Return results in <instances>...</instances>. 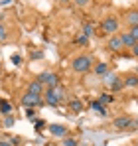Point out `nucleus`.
<instances>
[{
  "instance_id": "nucleus-21",
  "label": "nucleus",
  "mask_w": 138,
  "mask_h": 146,
  "mask_svg": "<svg viewBox=\"0 0 138 146\" xmlns=\"http://www.w3.org/2000/svg\"><path fill=\"white\" fill-rule=\"evenodd\" d=\"M130 36H132V38H134V40L138 42V26H132V32H130Z\"/></svg>"
},
{
  "instance_id": "nucleus-9",
  "label": "nucleus",
  "mask_w": 138,
  "mask_h": 146,
  "mask_svg": "<svg viewBox=\"0 0 138 146\" xmlns=\"http://www.w3.org/2000/svg\"><path fill=\"white\" fill-rule=\"evenodd\" d=\"M42 91H44V83H42L40 79H36V81H32V83H30V89H28V93L42 95Z\"/></svg>"
},
{
  "instance_id": "nucleus-19",
  "label": "nucleus",
  "mask_w": 138,
  "mask_h": 146,
  "mask_svg": "<svg viewBox=\"0 0 138 146\" xmlns=\"http://www.w3.org/2000/svg\"><path fill=\"white\" fill-rule=\"evenodd\" d=\"M63 146H77V140H75V138H67V136H65V138H63Z\"/></svg>"
},
{
  "instance_id": "nucleus-12",
  "label": "nucleus",
  "mask_w": 138,
  "mask_h": 146,
  "mask_svg": "<svg viewBox=\"0 0 138 146\" xmlns=\"http://www.w3.org/2000/svg\"><path fill=\"white\" fill-rule=\"evenodd\" d=\"M93 69H95V73H97L99 77H103V75H107V73H109V65H107V63H97Z\"/></svg>"
},
{
  "instance_id": "nucleus-26",
  "label": "nucleus",
  "mask_w": 138,
  "mask_h": 146,
  "mask_svg": "<svg viewBox=\"0 0 138 146\" xmlns=\"http://www.w3.org/2000/svg\"><path fill=\"white\" fill-rule=\"evenodd\" d=\"M12 124H14V119H12V117H8V119H6V126H12Z\"/></svg>"
},
{
  "instance_id": "nucleus-14",
  "label": "nucleus",
  "mask_w": 138,
  "mask_h": 146,
  "mask_svg": "<svg viewBox=\"0 0 138 146\" xmlns=\"http://www.w3.org/2000/svg\"><path fill=\"white\" fill-rule=\"evenodd\" d=\"M91 107L95 109V111H97V113H101V117H107V109L103 107V103H101V101H93Z\"/></svg>"
},
{
  "instance_id": "nucleus-29",
  "label": "nucleus",
  "mask_w": 138,
  "mask_h": 146,
  "mask_svg": "<svg viewBox=\"0 0 138 146\" xmlns=\"http://www.w3.org/2000/svg\"><path fill=\"white\" fill-rule=\"evenodd\" d=\"M61 2H63V4H65V2H67V0H61Z\"/></svg>"
},
{
  "instance_id": "nucleus-11",
  "label": "nucleus",
  "mask_w": 138,
  "mask_h": 146,
  "mask_svg": "<svg viewBox=\"0 0 138 146\" xmlns=\"http://www.w3.org/2000/svg\"><path fill=\"white\" fill-rule=\"evenodd\" d=\"M120 40H122V46H126V48H132V46L136 44V40L130 36V32H128V34H122V36H120Z\"/></svg>"
},
{
  "instance_id": "nucleus-23",
  "label": "nucleus",
  "mask_w": 138,
  "mask_h": 146,
  "mask_svg": "<svg viewBox=\"0 0 138 146\" xmlns=\"http://www.w3.org/2000/svg\"><path fill=\"white\" fill-rule=\"evenodd\" d=\"M73 2H75L77 6H87V4H89L91 0H73Z\"/></svg>"
},
{
  "instance_id": "nucleus-20",
  "label": "nucleus",
  "mask_w": 138,
  "mask_h": 146,
  "mask_svg": "<svg viewBox=\"0 0 138 146\" xmlns=\"http://www.w3.org/2000/svg\"><path fill=\"white\" fill-rule=\"evenodd\" d=\"M101 103L107 105V103H113V97L111 95H101Z\"/></svg>"
},
{
  "instance_id": "nucleus-7",
  "label": "nucleus",
  "mask_w": 138,
  "mask_h": 146,
  "mask_svg": "<svg viewBox=\"0 0 138 146\" xmlns=\"http://www.w3.org/2000/svg\"><path fill=\"white\" fill-rule=\"evenodd\" d=\"M49 132H51L53 136H57V138H65V136H67V128H65L63 124H51V126H49Z\"/></svg>"
},
{
  "instance_id": "nucleus-8",
  "label": "nucleus",
  "mask_w": 138,
  "mask_h": 146,
  "mask_svg": "<svg viewBox=\"0 0 138 146\" xmlns=\"http://www.w3.org/2000/svg\"><path fill=\"white\" fill-rule=\"evenodd\" d=\"M107 75H109V73H107ZM107 79H109V85H111V89H113V91H120V89L124 87V83H122L116 75H109Z\"/></svg>"
},
{
  "instance_id": "nucleus-10",
  "label": "nucleus",
  "mask_w": 138,
  "mask_h": 146,
  "mask_svg": "<svg viewBox=\"0 0 138 146\" xmlns=\"http://www.w3.org/2000/svg\"><path fill=\"white\" fill-rule=\"evenodd\" d=\"M109 48L113 49V51H118V49L122 48V40H120V36H113V38H111Z\"/></svg>"
},
{
  "instance_id": "nucleus-17",
  "label": "nucleus",
  "mask_w": 138,
  "mask_h": 146,
  "mask_svg": "<svg viewBox=\"0 0 138 146\" xmlns=\"http://www.w3.org/2000/svg\"><path fill=\"white\" fill-rule=\"evenodd\" d=\"M128 24L138 26V12H130V14H128Z\"/></svg>"
},
{
  "instance_id": "nucleus-1",
  "label": "nucleus",
  "mask_w": 138,
  "mask_h": 146,
  "mask_svg": "<svg viewBox=\"0 0 138 146\" xmlns=\"http://www.w3.org/2000/svg\"><path fill=\"white\" fill-rule=\"evenodd\" d=\"M71 67H73L77 73H87L93 67V59L89 57V55H79V57H75V59H73Z\"/></svg>"
},
{
  "instance_id": "nucleus-25",
  "label": "nucleus",
  "mask_w": 138,
  "mask_h": 146,
  "mask_svg": "<svg viewBox=\"0 0 138 146\" xmlns=\"http://www.w3.org/2000/svg\"><path fill=\"white\" fill-rule=\"evenodd\" d=\"M132 53H134V55H136V57H138V42H136V44H134V46H132Z\"/></svg>"
},
{
  "instance_id": "nucleus-4",
  "label": "nucleus",
  "mask_w": 138,
  "mask_h": 146,
  "mask_svg": "<svg viewBox=\"0 0 138 146\" xmlns=\"http://www.w3.org/2000/svg\"><path fill=\"white\" fill-rule=\"evenodd\" d=\"M38 79H40L42 83H46L47 89H55V87H57V81H59V79H57V75H53V73H47V71H46V73H42Z\"/></svg>"
},
{
  "instance_id": "nucleus-28",
  "label": "nucleus",
  "mask_w": 138,
  "mask_h": 146,
  "mask_svg": "<svg viewBox=\"0 0 138 146\" xmlns=\"http://www.w3.org/2000/svg\"><path fill=\"white\" fill-rule=\"evenodd\" d=\"M134 124H138V119H136V121H134Z\"/></svg>"
},
{
  "instance_id": "nucleus-3",
  "label": "nucleus",
  "mask_w": 138,
  "mask_h": 146,
  "mask_svg": "<svg viewBox=\"0 0 138 146\" xmlns=\"http://www.w3.org/2000/svg\"><path fill=\"white\" fill-rule=\"evenodd\" d=\"M101 28H103V32H107V34H115L116 30H118V20L113 18V16H109V18H105V20L101 22Z\"/></svg>"
},
{
  "instance_id": "nucleus-24",
  "label": "nucleus",
  "mask_w": 138,
  "mask_h": 146,
  "mask_svg": "<svg viewBox=\"0 0 138 146\" xmlns=\"http://www.w3.org/2000/svg\"><path fill=\"white\" fill-rule=\"evenodd\" d=\"M6 38V30H4V26H0V40H4Z\"/></svg>"
},
{
  "instance_id": "nucleus-18",
  "label": "nucleus",
  "mask_w": 138,
  "mask_h": 146,
  "mask_svg": "<svg viewBox=\"0 0 138 146\" xmlns=\"http://www.w3.org/2000/svg\"><path fill=\"white\" fill-rule=\"evenodd\" d=\"M83 32H85V36H87V38H89V36H93V24H91V22L83 24Z\"/></svg>"
},
{
  "instance_id": "nucleus-16",
  "label": "nucleus",
  "mask_w": 138,
  "mask_h": 146,
  "mask_svg": "<svg viewBox=\"0 0 138 146\" xmlns=\"http://www.w3.org/2000/svg\"><path fill=\"white\" fill-rule=\"evenodd\" d=\"M0 111H2L4 115H8V113H12V105H10L8 101H0Z\"/></svg>"
},
{
  "instance_id": "nucleus-15",
  "label": "nucleus",
  "mask_w": 138,
  "mask_h": 146,
  "mask_svg": "<svg viewBox=\"0 0 138 146\" xmlns=\"http://www.w3.org/2000/svg\"><path fill=\"white\" fill-rule=\"evenodd\" d=\"M69 107H71V109H73L75 113H79V111L83 109V103H81L79 99H71V103H69Z\"/></svg>"
},
{
  "instance_id": "nucleus-22",
  "label": "nucleus",
  "mask_w": 138,
  "mask_h": 146,
  "mask_svg": "<svg viewBox=\"0 0 138 146\" xmlns=\"http://www.w3.org/2000/svg\"><path fill=\"white\" fill-rule=\"evenodd\" d=\"M87 42H89V38H87V36H81V38L77 40V44H81V46H83V44L87 46Z\"/></svg>"
},
{
  "instance_id": "nucleus-5",
  "label": "nucleus",
  "mask_w": 138,
  "mask_h": 146,
  "mask_svg": "<svg viewBox=\"0 0 138 146\" xmlns=\"http://www.w3.org/2000/svg\"><path fill=\"white\" fill-rule=\"evenodd\" d=\"M134 126V121L130 119V117H118L115 119V128L116 130H128V128H132Z\"/></svg>"
},
{
  "instance_id": "nucleus-6",
  "label": "nucleus",
  "mask_w": 138,
  "mask_h": 146,
  "mask_svg": "<svg viewBox=\"0 0 138 146\" xmlns=\"http://www.w3.org/2000/svg\"><path fill=\"white\" fill-rule=\"evenodd\" d=\"M40 103H42L40 95H34V93H28V95L22 97V105L24 107H38Z\"/></svg>"
},
{
  "instance_id": "nucleus-2",
  "label": "nucleus",
  "mask_w": 138,
  "mask_h": 146,
  "mask_svg": "<svg viewBox=\"0 0 138 146\" xmlns=\"http://www.w3.org/2000/svg\"><path fill=\"white\" fill-rule=\"evenodd\" d=\"M44 97H46L47 105H57V103L63 99V93H61V91H57V89H46Z\"/></svg>"
},
{
  "instance_id": "nucleus-27",
  "label": "nucleus",
  "mask_w": 138,
  "mask_h": 146,
  "mask_svg": "<svg viewBox=\"0 0 138 146\" xmlns=\"http://www.w3.org/2000/svg\"><path fill=\"white\" fill-rule=\"evenodd\" d=\"M0 146H12V142H8V140H0Z\"/></svg>"
},
{
  "instance_id": "nucleus-13",
  "label": "nucleus",
  "mask_w": 138,
  "mask_h": 146,
  "mask_svg": "<svg viewBox=\"0 0 138 146\" xmlns=\"http://www.w3.org/2000/svg\"><path fill=\"white\" fill-rule=\"evenodd\" d=\"M124 87H138V75H128L124 79Z\"/></svg>"
}]
</instances>
